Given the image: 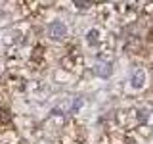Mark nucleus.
Listing matches in <instances>:
<instances>
[{"label":"nucleus","mask_w":153,"mask_h":144,"mask_svg":"<svg viewBox=\"0 0 153 144\" xmlns=\"http://www.w3.org/2000/svg\"><path fill=\"white\" fill-rule=\"evenodd\" d=\"M75 79H76V77H75L73 73L61 69V67H56V71H54V81H56L57 85H69V83H73Z\"/></svg>","instance_id":"nucleus-1"},{"label":"nucleus","mask_w":153,"mask_h":144,"mask_svg":"<svg viewBox=\"0 0 153 144\" xmlns=\"http://www.w3.org/2000/svg\"><path fill=\"white\" fill-rule=\"evenodd\" d=\"M86 42H88V44H94V46L102 42V37H98V29H92V31L86 33Z\"/></svg>","instance_id":"nucleus-2"},{"label":"nucleus","mask_w":153,"mask_h":144,"mask_svg":"<svg viewBox=\"0 0 153 144\" xmlns=\"http://www.w3.org/2000/svg\"><path fill=\"white\" fill-rule=\"evenodd\" d=\"M136 134H140V136L147 138V136H151V134H153V129L147 127V125H138V127H136Z\"/></svg>","instance_id":"nucleus-3"}]
</instances>
